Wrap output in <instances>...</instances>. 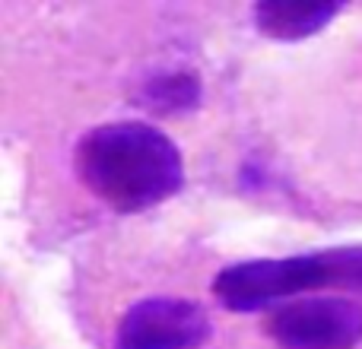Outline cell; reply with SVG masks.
I'll return each mask as SVG.
<instances>
[{
    "mask_svg": "<svg viewBox=\"0 0 362 349\" xmlns=\"http://www.w3.org/2000/svg\"><path fill=\"white\" fill-rule=\"evenodd\" d=\"M340 6L334 0H261L255 4V25L276 42H302L331 25Z\"/></svg>",
    "mask_w": 362,
    "mask_h": 349,
    "instance_id": "5b68a950",
    "label": "cell"
},
{
    "mask_svg": "<svg viewBox=\"0 0 362 349\" xmlns=\"http://www.w3.org/2000/svg\"><path fill=\"white\" fill-rule=\"evenodd\" d=\"M80 181L112 210L140 213L185 187V159L175 140L146 121H108L76 146Z\"/></svg>",
    "mask_w": 362,
    "mask_h": 349,
    "instance_id": "6da1fadb",
    "label": "cell"
},
{
    "mask_svg": "<svg viewBox=\"0 0 362 349\" xmlns=\"http://www.w3.org/2000/svg\"><path fill=\"white\" fill-rule=\"evenodd\" d=\"M318 289L362 295V244L229 264L213 280V295L219 299V305L238 314L261 312L267 305L318 292Z\"/></svg>",
    "mask_w": 362,
    "mask_h": 349,
    "instance_id": "7a4b0ae2",
    "label": "cell"
},
{
    "mask_svg": "<svg viewBox=\"0 0 362 349\" xmlns=\"http://www.w3.org/2000/svg\"><path fill=\"white\" fill-rule=\"evenodd\" d=\"M264 331L283 349H356L362 343V305L346 295H305L276 305Z\"/></svg>",
    "mask_w": 362,
    "mask_h": 349,
    "instance_id": "3957f363",
    "label": "cell"
},
{
    "mask_svg": "<svg viewBox=\"0 0 362 349\" xmlns=\"http://www.w3.org/2000/svg\"><path fill=\"white\" fill-rule=\"evenodd\" d=\"M146 105H153L159 114L191 112L200 105V83L194 73H165L146 86Z\"/></svg>",
    "mask_w": 362,
    "mask_h": 349,
    "instance_id": "8992f818",
    "label": "cell"
},
{
    "mask_svg": "<svg viewBox=\"0 0 362 349\" xmlns=\"http://www.w3.org/2000/svg\"><path fill=\"white\" fill-rule=\"evenodd\" d=\"M213 337L204 305L175 295L134 302L118 324L115 349H200Z\"/></svg>",
    "mask_w": 362,
    "mask_h": 349,
    "instance_id": "277c9868",
    "label": "cell"
}]
</instances>
